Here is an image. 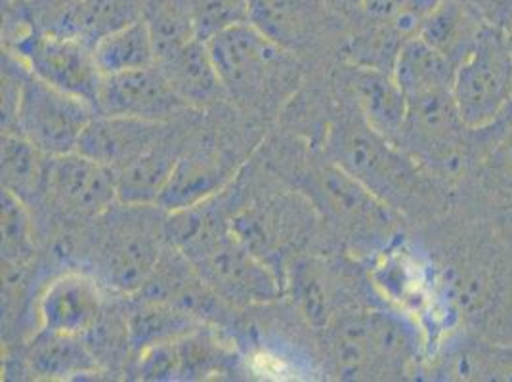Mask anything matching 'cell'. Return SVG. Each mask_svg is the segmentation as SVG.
Segmentation results:
<instances>
[{
  "label": "cell",
  "mask_w": 512,
  "mask_h": 382,
  "mask_svg": "<svg viewBox=\"0 0 512 382\" xmlns=\"http://www.w3.org/2000/svg\"><path fill=\"white\" fill-rule=\"evenodd\" d=\"M423 237L415 251L427 262L448 333L512 342V243L455 201L423 224Z\"/></svg>",
  "instance_id": "6da1fadb"
},
{
  "label": "cell",
  "mask_w": 512,
  "mask_h": 382,
  "mask_svg": "<svg viewBox=\"0 0 512 382\" xmlns=\"http://www.w3.org/2000/svg\"><path fill=\"white\" fill-rule=\"evenodd\" d=\"M331 149L333 163L406 220L415 218L425 224L446 213L451 205V190L421 169L404 149L369 127L354 106L333 130Z\"/></svg>",
  "instance_id": "7a4b0ae2"
},
{
  "label": "cell",
  "mask_w": 512,
  "mask_h": 382,
  "mask_svg": "<svg viewBox=\"0 0 512 382\" xmlns=\"http://www.w3.org/2000/svg\"><path fill=\"white\" fill-rule=\"evenodd\" d=\"M511 117L512 109L488 127H470L459 113L453 88L430 90L407 96L398 146L453 193L484 159Z\"/></svg>",
  "instance_id": "3957f363"
},
{
  "label": "cell",
  "mask_w": 512,
  "mask_h": 382,
  "mask_svg": "<svg viewBox=\"0 0 512 382\" xmlns=\"http://www.w3.org/2000/svg\"><path fill=\"white\" fill-rule=\"evenodd\" d=\"M100 218L104 224L94 253L98 279L113 291L138 295L169 245L167 213L159 205L115 203Z\"/></svg>",
  "instance_id": "277c9868"
},
{
  "label": "cell",
  "mask_w": 512,
  "mask_h": 382,
  "mask_svg": "<svg viewBox=\"0 0 512 382\" xmlns=\"http://www.w3.org/2000/svg\"><path fill=\"white\" fill-rule=\"evenodd\" d=\"M310 193L354 249L365 255H384L404 239L406 218L337 163L312 172Z\"/></svg>",
  "instance_id": "5b68a950"
},
{
  "label": "cell",
  "mask_w": 512,
  "mask_h": 382,
  "mask_svg": "<svg viewBox=\"0 0 512 382\" xmlns=\"http://www.w3.org/2000/svg\"><path fill=\"white\" fill-rule=\"evenodd\" d=\"M453 96L470 127H488L512 109V56L507 33L486 25L469 56L457 65Z\"/></svg>",
  "instance_id": "8992f818"
},
{
  "label": "cell",
  "mask_w": 512,
  "mask_h": 382,
  "mask_svg": "<svg viewBox=\"0 0 512 382\" xmlns=\"http://www.w3.org/2000/svg\"><path fill=\"white\" fill-rule=\"evenodd\" d=\"M98 111L85 100L62 92L35 77L27 65L12 119L14 128L33 146L52 155L77 151L81 134Z\"/></svg>",
  "instance_id": "52a82bcc"
},
{
  "label": "cell",
  "mask_w": 512,
  "mask_h": 382,
  "mask_svg": "<svg viewBox=\"0 0 512 382\" xmlns=\"http://www.w3.org/2000/svg\"><path fill=\"white\" fill-rule=\"evenodd\" d=\"M226 92L239 100L264 96L287 62V48L251 20L234 23L207 39Z\"/></svg>",
  "instance_id": "ba28073f"
},
{
  "label": "cell",
  "mask_w": 512,
  "mask_h": 382,
  "mask_svg": "<svg viewBox=\"0 0 512 382\" xmlns=\"http://www.w3.org/2000/svg\"><path fill=\"white\" fill-rule=\"evenodd\" d=\"M10 44L14 50L12 54L20 56V62L27 65L35 77L85 100L96 109L104 75L96 65L92 46L73 37L37 29L23 33Z\"/></svg>",
  "instance_id": "9c48e42d"
},
{
  "label": "cell",
  "mask_w": 512,
  "mask_h": 382,
  "mask_svg": "<svg viewBox=\"0 0 512 382\" xmlns=\"http://www.w3.org/2000/svg\"><path fill=\"white\" fill-rule=\"evenodd\" d=\"M192 264L214 297L237 306L270 302L281 295L278 277L268 262L251 253L234 230Z\"/></svg>",
  "instance_id": "30bf717a"
},
{
  "label": "cell",
  "mask_w": 512,
  "mask_h": 382,
  "mask_svg": "<svg viewBox=\"0 0 512 382\" xmlns=\"http://www.w3.org/2000/svg\"><path fill=\"white\" fill-rule=\"evenodd\" d=\"M423 375L432 381L512 382V342L449 331L432 344Z\"/></svg>",
  "instance_id": "8fae6325"
},
{
  "label": "cell",
  "mask_w": 512,
  "mask_h": 382,
  "mask_svg": "<svg viewBox=\"0 0 512 382\" xmlns=\"http://www.w3.org/2000/svg\"><path fill=\"white\" fill-rule=\"evenodd\" d=\"M453 201L488 218L512 243V117L476 169L453 190Z\"/></svg>",
  "instance_id": "7c38bea8"
},
{
  "label": "cell",
  "mask_w": 512,
  "mask_h": 382,
  "mask_svg": "<svg viewBox=\"0 0 512 382\" xmlns=\"http://www.w3.org/2000/svg\"><path fill=\"white\" fill-rule=\"evenodd\" d=\"M48 197L69 216L100 218L119 203L115 172L79 151L52 157Z\"/></svg>",
  "instance_id": "4fadbf2b"
},
{
  "label": "cell",
  "mask_w": 512,
  "mask_h": 382,
  "mask_svg": "<svg viewBox=\"0 0 512 382\" xmlns=\"http://www.w3.org/2000/svg\"><path fill=\"white\" fill-rule=\"evenodd\" d=\"M190 109L172 90L159 65L102 77L96 111L102 115L134 117L167 123L180 111Z\"/></svg>",
  "instance_id": "5bb4252c"
},
{
  "label": "cell",
  "mask_w": 512,
  "mask_h": 382,
  "mask_svg": "<svg viewBox=\"0 0 512 382\" xmlns=\"http://www.w3.org/2000/svg\"><path fill=\"white\" fill-rule=\"evenodd\" d=\"M104 297L96 277L64 274L52 279L39 298L41 329L88 335L102 318Z\"/></svg>",
  "instance_id": "9a60e30c"
},
{
  "label": "cell",
  "mask_w": 512,
  "mask_h": 382,
  "mask_svg": "<svg viewBox=\"0 0 512 382\" xmlns=\"http://www.w3.org/2000/svg\"><path fill=\"white\" fill-rule=\"evenodd\" d=\"M167 138L165 123L96 113L81 134L77 151L111 170L146 153Z\"/></svg>",
  "instance_id": "2e32d148"
},
{
  "label": "cell",
  "mask_w": 512,
  "mask_h": 382,
  "mask_svg": "<svg viewBox=\"0 0 512 382\" xmlns=\"http://www.w3.org/2000/svg\"><path fill=\"white\" fill-rule=\"evenodd\" d=\"M363 121L398 146L407 117V96L394 73L348 64L342 77Z\"/></svg>",
  "instance_id": "e0dca14e"
},
{
  "label": "cell",
  "mask_w": 512,
  "mask_h": 382,
  "mask_svg": "<svg viewBox=\"0 0 512 382\" xmlns=\"http://www.w3.org/2000/svg\"><path fill=\"white\" fill-rule=\"evenodd\" d=\"M327 352L342 381H388L371 327V308L342 312L325 327Z\"/></svg>",
  "instance_id": "ac0fdd59"
},
{
  "label": "cell",
  "mask_w": 512,
  "mask_h": 382,
  "mask_svg": "<svg viewBox=\"0 0 512 382\" xmlns=\"http://www.w3.org/2000/svg\"><path fill=\"white\" fill-rule=\"evenodd\" d=\"M144 0H69L62 16L46 33L96 46L102 39L142 20Z\"/></svg>",
  "instance_id": "d6986e66"
},
{
  "label": "cell",
  "mask_w": 512,
  "mask_h": 382,
  "mask_svg": "<svg viewBox=\"0 0 512 382\" xmlns=\"http://www.w3.org/2000/svg\"><path fill=\"white\" fill-rule=\"evenodd\" d=\"M157 65L161 67L172 90L188 107L211 106L218 98L228 94L214 64L209 44L203 39H195Z\"/></svg>",
  "instance_id": "ffe728a7"
},
{
  "label": "cell",
  "mask_w": 512,
  "mask_h": 382,
  "mask_svg": "<svg viewBox=\"0 0 512 382\" xmlns=\"http://www.w3.org/2000/svg\"><path fill=\"white\" fill-rule=\"evenodd\" d=\"M486 25L490 23L469 0H438L417 35L449 62L459 65L469 56Z\"/></svg>",
  "instance_id": "44dd1931"
},
{
  "label": "cell",
  "mask_w": 512,
  "mask_h": 382,
  "mask_svg": "<svg viewBox=\"0 0 512 382\" xmlns=\"http://www.w3.org/2000/svg\"><path fill=\"white\" fill-rule=\"evenodd\" d=\"M199 327H203V319L192 310L153 298H138L125 319L128 346L138 354L157 344L184 339Z\"/></svg>",
  "instance_id": "7402d4cb"
},
{
  "label": "cell",
  "mask_w": 512,
  "mask_h": 382,
  "mask_svg": "<svg viewBox=\"0 0 512 382\" xmlns=\"http://www.w3.org/2000/svg\"><path fill=\"white\" fill-rule=\"evenodd\" d=\"M228 178L230 172L216 155L205 151L180 155L171 180L159 199V207L165 213H174L201 205L218 195Z\"/></svg>",
  "instance_id": "603a6c76"
},
{
  "label": "cell",
  "mask_w": 512,
  "mask_h": 382,
  "mask_svg": "<svg viewBox=\"0 0 512 382\" xmlns=\"http://www.w3.org/2000/svg\"><path fill=\"white\" fill-rule=\"evenodd\" d=\"M27 365L37 379L65 381L94 375L98 361L86 344L85 335H67L41 329L29 344Z\"/></svg>",
  "instance_id": "cb8c5ba5"
},
{
  "label": "cell",
  "mask_w": 512,
  "mask_h": 382,
  "mask_svg": "<svg viewBox=\"0 0 512 382\" xmlns=\"http://www.w3.org/2000/svg\"><path fill=\"white\" fill-rule=\"evenodd\" d=\"M180 153L163 138L157 146L113 170L117 201L125 205H159Z\"/></svg>",
  "instance_id": "d4e9b609"
},
{
  "label": "cell",
  "mask_w": 512,
  "mask_h": 382,
  "mask_svg": "<svg viewBox=\"0 0 512 382\" xmlns=\"http://www.w3.org/2000/svg\"><path fill=\"white\" fill-rule=\"evenodd\" d=\"M52 155L18 132H2V190L14 193L29 207L48 195Z\"/></svg>",
  "instance_id": "484cf974"
},
{
  "label": "cell",
  "mask_w": 512,
  "mask_h": 382,
  "mask_svg": "<svg viewBox=\"0 0 512 382\" xmlns=\"http://www.w3.org/2000/svg\"><path fill=\"white\" fill-rule=\"evenodd\" d=\"M457 65L438 52L434 46L419 37H409L394 65V77L404 88L406 96L423 94L430 90L453 88Z\"/></svg>",
  "instance_id": "4316f807"
},
{
  "label": "cell",
  "mask_w": 512,
  "mask_h": 382,
  "mask_svg": "<svg viewBox=\"0 0 512 382\" xmlns=\"http://www.w3.org/2000/svg\"><path fill=\"white\" fill-rule=\"evenodd\" d=\"M325 0H249V20L272 41L289 48L304 41Z\"/></svg>",
  "instance_id": "83f0119b"
},
{
  "label": "cell",
  "mask_w": 512,
  "mask_h": 382,
  "mask_svg": "<svg viewBox=\"0 0 512 382\" xmlns=\"http://www.w3.org/2000/svg\"><path fill=\"white\" fill-rule=\"evenodd\" d=\"M142 22L150 33L157 64L199 39L190 0H144Z\"/></svg>",
  "instance_id": "f1b7e54d"
},
{
  "label": "cell",
  "mask_w": 512,
  "mask_h": 382,
  "mask_svg": "<svg viewBox=\"0 0 512 382\" xmlns=\"http://www.w3.org/2000/svg\"><path fill=\"white\" fill-rule=\"evenodd\" d=\"M94 58L104 77L157 64L150 33L142 20L102 39L94 46Z\"/></svg>",
  "instance_id": "f546056e"
},
{
  "label": "cell",
  "mask_w": 512,
  "mask_h": 382,
  "mask_svg": "<svg viewBox=\"0 0 512 382\" xmlns=\"http://www.w3.org/2000/svg\"><path fill=\"white\" fill-rule=\"evenodd\" d=\"M35 253L27 205L14 193L2 190V260L8 270L23 268Z\"/></svg>",
  "instance_id": "4dcf8cb0"
},
{
  "label": "cell",
  "mask_w": 512,
  "mask_h": 382,
  "mask_svg": "<svg viewBox=\"0 0 512 382\" xmlns=\"http://www.w3.org/2000/svg\"><path fill=\"white\" fill-rule=\"evenodd\" d=\"M438 0H363L360 20L396 27L402 35L419 33Z\"/></svg>",
  "instance_id": "1f68e13d"
},
{
  "label": "cell",
  "mask_w": 512,
  "mask_h": 382,
  "mask_svg": "<svg viewBox=\"0 0 512 382\" xmlns=\"http://www.w3.org/2000/svg\"><path fill=\"white\" fill-rule=\"evenodd\" d=\"M293 293L299 302L302 314L316 327H327L335 318L331 308V295L327 279L310 262L300 264L295 270Z\"/></svg>",
  "instance_id": "d6a6232c"
},
{
  "label": "cell",
  "mask_w": 512,
  "mask_h": 382,
  "mask_svg": "<svg viewBox=\"0 0 512 382\" xmlns=\"http://www.w3.org/2000/svg\"><path fill=\"white\" fill-rule=\"evenodd\" d=\"M199 39L207 41L214 33L249 20V0H190Z\"/></svg>",
  "instance_id": "836d02e7"
},
{
  "label": "cell",
  "mask_w": 512,
  "mask_h": 382,
  "mask_svg": "<svg viewBox=\"0 0 512 382\" xmlns=\"http://www.w3.org/2000/svg\"><path fill=\"white\" fill-rule=\"evenodd\" d=\"M178 340L151 346L148 350L140 352L138 375L144 381H176L182 379L180 367V352Z\"/></svg>",
  "instance_id": "e575fe53"
},
{
  "label": "cell",
  "mask_w": 512,
  "mask_h": 382,
  "mask_svg": "<svg viewBox=\"0 0 512 382\" xmlns=\"http://www.w3.org/2000/svg\"><path fill=\"white\" fill-rule=\"evenodd\" d=\"M363 0H325V6L333 12H339L342 16L360 20Z\"/></svg>",
  "instance_id": "d590c367"
},
{
  "label": "cell",
  "mask_w": 512,
  "mask_h": 382,
  "mask_svg": "<svg viewBox=\"0 0 512 382\" xmlns=\"http://www.w3.org/2000/svg\"><path fill=\"white\" fill-rule=\"evenodd\" d=\"M505 33H507V44H509V52H511L512 56V25L507 29V31H505Z\"/></svg>",
  "instance_id": "8d00e7d4"
},
{
  "label": "cell",
  "mask_w": 512,
  "mask_h": 382,
  "mask_svg": "<svg viewBox=\"0 0 512 382\" xmlns=\"http://www.w3.org/2000/svg\"><path fill=\"white\" fill-rule=\"evenodd\" d=\"M10 2H25V0H2V4H10Z\"/></svg>",
  "instance_id": "74e56055"
}]
</instances>
